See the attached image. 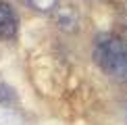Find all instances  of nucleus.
<instances>
[{"instance_id": "obj_1", "label": "nucleus", "mask_w": 127, "mask_h": 125, "mask_svg": "<svg viewBox=\"0 0 127 125\" xmlns=\"http://www.w3.org/2000/svg\"><path fill=\"white\" fill-rule=\"evenodd\" d=\"M94 61L108 77L127 83V42L115 33H102L94 40Z\"/></svg>"}, {"instance_id": "obj_2", "label": "nucleus", "mask_w": 127, "mask_h": 125, "mask_svg": "<svg viewBox=\"0 0 127 125\" xmlns=\"http://www.w3.org/2000/svg\"><path fill=\"white\" fill-rule=\"evenodd\" d=\"M19 33V17L8 2L0 0V40H15Z\"/></svg>"}, {"instance_id": "obj_3", "label": "nucleus", "mask_w": 127, "mask_h": 125, "mask_svg": "<svg viewBox=\"0 0 127 125\" xmlns=\"http://www.w3.org/2000/svg\"><path fill=\"white\" fill-rule=\"evenodd\" d=\"M23 4L31 6L38 13H52L54 8H59L61 0H23Z\"/></svg>"}, {"instance_id": "obj_4", "label": "nucleus", "mask_w": 127, "mask_h": 125, "mask_svg": "<svg viewBox=\"0 0 127 125\" xmlns=\"http://www.w3.org/2000/svg\"><path fill=\"white\" fill-rule=\"evenodd\" d=\"M0 104H4V106H13V104H17V94L10 86H6L4 81H0Z\"/></svg>"}]
</instances>
